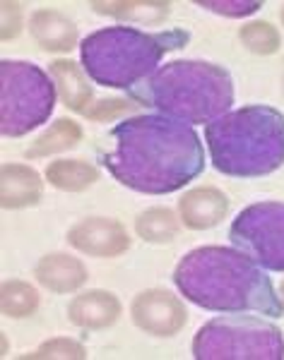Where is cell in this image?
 Wrapping results in <instances>:
<instances>
[{"label":"cell","mask_w":284,"mask_h":360,"mask_svg":"<svg viewBox=\"0 0 284 360\" xmlns=\"http://www.w3.org/2000/svg\"><path fill=\"white\" fill-rule=\"evenodd\" d=\"M239 39L248 51L258 56H272L280 51V32L270 22H248L241 27Z\"/></svg>","instance_id":"7402d4cb"},{"label":"cell","mask_w":284,"mask_h":360,"mask_svg":"<svg viewBox=\"0 0 284 360\" xmlns=\"http://www.w3.org/2000/svg\"><path fill=\"white\" fill-rule=\"evenodd\" d=\"M130 108V103L125 98H104L99 103H92V108L85 115L92 120H111L116 115L125 113Z\"/></svg>","instance_id":"d4e9b609"},{"label":"cell","mask_w":284,"mask_h":360,"mask_svg":"<svg viewBox=\"0 0 284 360\" xmlns=\"http://www.w3.org/2000/svg\"><path fill=\"white\" fill-rule=\"evenodd\" d=\"M87 351L85 346L80 344V341H73V339H51L46 341V344H42L37 348L34 353H29L27 358H34V360H80L85 358Z\"/></svg>","instance_id":"603a6c76"},{"label":"cell","mask_w":284,"mask_h":360,"mask_svg":"<svg viewBox=\"0 0 284 360\" xmlns=\"http://www.w3.org/2000/svg\"><path fill=\"white\" fill-rule=\"evenodd\" d=\"M212 164L231 178H260L284 164V115L270 106H246L207 123Z\"/></svg>","instance_id":"277c9868"},{"label":"cell","mask_w":284,"mask_h":360,"mask_svg":"<svg viewBox=\"0 0 284 360\" xmlns=\"http://www.w3.org/2000/svg\"><path fill=\"white\" fill-rule=\"evenodd\" d=\"M46 180L54 188L66 190V193H82L99 180V171L87 161L61 159L46 166Z\"/></svg>","instance_id":"e0dca14e"},{"label":"cell","mask_w":284,"mask_h":360,"mask_svg":"<svg viewBox=\"0 0 284 360\" xmlns=\"http://www.w3.org/2000/svg\"><path fill=\"white\" fill-rule=\"evenodd\" d=\"M200 8L212 10L217 15H227V17H246L253 15L263 8L260 0H198Z\"/></svg>","instance_id":"cb8c5ba5"},{"label":"cell","mask_w":284,"mask_h":360,"mask_svg":"<svg viewBox=\"0 0 284 360\" xmlns=\"http://www.w3.org/2000/svg\"><path fill=\"white\" fill-rule=\"evenodd\" d=\"M56 106V82L25 60L0 63V130L22 137L49 120Z\"/></svg>","instance_id":"8992f818"},{"label":"cell","mask_w":284,"mask_h":360,"mask_svg":"<svg viewBox=\"0 0 284 360\" xmlns=\"http://www.w3.org/2000/svg\"><path fill=\"white\" fill-rule=\"evenodd\" d=\"M128 96L181 123H212L234 103V84L214 63L173 60L128 89Z\"/></svg>","instance_id":"3957f363"},{"label":"cell","mask_w":284,"mask_h":360,"mask_svg":"<svg viewBox=\"0 0 284 360\" xmlns=\"http://www.w3.org/2000/svg\"><path fill=\"white\" fill-rule=\"evenodd\" d=\"M92 10H97L99 15L118 17V20H130V22H161L166 15L171 13V3H147V0H121V3H101L94 0Z\"/></svg>","instance_id":"d6986e66"},{"label":"cell","mask_w":284,"mask_h":360,"mask_svg":"<svg viewBox=\"0 0 284 360\" xmlns=\"http://www.w3.org/2000/svg\"><path fill=\"white\" fill-rule=\"evenodd\" d=\"M173 283L190 303L212 312H260L282 317L284 303L270 276L246 252L229 248H198L173 271Z\"/></svg>","instance_id":"7a4b0ae2"},{"label":"cell","mask_w":284,"mask_h":360,"mask_svg":"<svg viewBox=\"0 0 284 360\" xmlns=\"http://www.w3.org/2000/svg\"><path fill=\"white\" fill-rule=\"evenodd\" d=\"M178 212H181V219L188 229L205 231L222 224V219L229 212V200L217 188H195L181 197Z\"/></svg>","instance_id":"8fae6325"},{"label":"cell","mask_w":284,"mask_h":360,"mask_svg":"<svg viewBox=\"0 0 284 360\" xmlns=\"http://www.w3.org/2000/svg\"><path fill=\"white\" fill-rule=\"evenodd\" d=\"M80 139H82V127L70 118H61L34 142V147L27 149V159H44V156L66 152V149H73Z\"/></svg>","instance_id":"ac0fdd59"},{"label":"cell","mask_w":284,"mask_h":360,"mask_svg":"<svg viewBox=\"0 0 284 360\" xmlns=\"http://www.w3.org/2000/svg\"><path fill=\"white\" fill-rule=\"evenodd\" d=\"M49 72H51V77H54L56 89H58V94H61L63 103H66L70 111L75 113L89 111L94 91H92V84L87 82L82 70L75 65L73 60H54Z\"/></svg>","instance_id":"9a60e30c"},{"label":"cell","mask_w":284,"mask_h":360,"mask_svg":"<svg viewBox=\"0 0 284 360\" xmlns=\"http://www.w3.org/2000/svg\"><path fill=\"white\" fill-rule=\"evenodd\" d=\"M22 27V10L17 3H3V39H13L20 34Z\"/></svg>","instance_id":"484cf974"},{"label":"cell","mask_w":284,"mask_h":360,"mask_svg":"<svg viewBox=\"0 0 284 360\" xmlns=\"http://www.w3.org/2000/svg\"><path fill=\"white\" fill-rule=\"evenodd\" d=\"M135 231L147 243H169L178 233V219L171 209L154 207L137 217Z\"/></svg>","instance_id":"ffe728a7"},{"label":"cell","mask_w":284,"mask_h":360,"mask_svg":"<svg viewBox=\"0 0 284 360\" xmlns=\"http://www.w3.org/2000/svg\"><path fill=\"white\" fill-rule=\"evenodd\" d=\"M198 360H282L280 327L258 317H217L202 324L193 339Z\"/></svg>","instance_id":"52a82bcc"},{"label":"cell","mask_w":284,"mask_h":360,"mask_svg":"<svg viewBox=\"0 0 284 360\" xmlns=\"http://www.w3.org/2000/svg\"><path fill=\"white\" fill-rule=\"evenodd\" d=\"M282 22H284V8H282Z\"/></svg>","instance_id":"4316f807"},{"label":"cell","mask_w":284,"mask_h":360,"mask_svg":"<svg viewBox=\"0 0 284 360\" xmlns=\"http://www.w3.org/2000/svg\"><path fill=\"white\" fill-rule=\"evenodd\" d=\"M132 322L152 336H173L185 324V307L164 288H149L132 300Z\"/></svg>","instance_id":"9c48e42d"},{"label":"cell","mask_w":284,"mask_h":360,"mask_svg":"<svg viewBox=\"0 0 284 360\" xmlns=\"http://www.w3.org/2000/svg\"><path fill=\"white\" fill-rule=\"evenodd\" d=\"M68 317L82 329H106L121 317V303L109 291H87L70 303Z\"/></svg>","instance_id":"7c38bea8"},{"label":"cell","mask_w":284,"mask_h":360,"mask_svg":"<svg viewBox=\"0 0 284 360\" xmlns=\"http://www.w3.org/2000/svg\"><path fill=\"white\" fill-rule=\"evenodd\" d=\"M37 278L54 293H73L87 281V269L70 255H46L37 264Z\"/></svg>","instance_id":"5bb4252c"},{"label":"cell","mask_w":284,"mask_h":360,"mask_svg":"<svg viewBox=\"0 0 284 360\" xmlns=\"http://www.w3.org/2000/svg\"><path fill=\"white\" fill-rule=\"evenodd\" d=\"M32 37L46 51H70L78 41V29L66 15L56 10H37L32 17Z\"/></svg>","instance_id":"2e32d148"},{"label":"cell","mask_w":284,"mask_h":360,"mask_svg":"<svg viewBox=\"0 0 284 360\" xmlns=\"http://www.w3.org/2000/svg\"><path fill=\"white\" fill-rule=\"evenodd\" d=\"M229 238L263 269L284 271V202H258L241 209Z\"/></svg>","instance_id":"ba28073f"},{"label":"cell","mask_w":284,"mask_h":360,"mask_svg":"<svg viewBox=\"0 0 284 360\" xmlns=\"http://www.w3.org/2000/svg\"><path fill=\"white\" fill-rule=\"evenodd\" d=\"M190 34L181 29L147 34L135 27H109L89 34L80 46L85 72L101 86L132 89L156 72L169 51L183 49Z\"/></svg>","instance_id":"5b68a950"},{"label":"cell","mask_w":284,"mask_h":360,"mask_svg":"<svg viewBox=\"0 0 284 360\" xmlns=\"http://www.w3.org/2000/svg\"><path fill=\"white\" fill-rule=\"evenodd\" d=\"M42 178L25 164H8L0 173V202L5 209H25L42 200Z\"/></svg>","instance_id":"4fadbf2b"},{"label":"cell","mask_w":284,"mask_h":360,"mask_svg":"<svg viewBox=\"0 0 284 360\" xmlns=\"http://www.w3.org/2000/svg\"><path fill=\"white\" fill-rule=\"evenodd\" d=\"M113 149L101 156L121 185L144 195H169L205 168V149L193 127L166 115H135L111 130Z\"/></svg>","instance_id":"6da1fadb"},{"label":"cell","mask_w":284,"mask_h":360,"mask_svg":"<svg viewBox=\"0 0 284 360\" xmlns=\"http://www.w3.org/2000/svg\"><path fill=\"white\" fill-rule=\"evenodd\" d=\"M282 295H284V283H282Z\"/></svg>","instance_id":"83f0119b"},{"label":"cell","mask_w":284,"mask_h":360,"mask_svg":"<svg viewBox=\"0 0 284 360\" xmlns=\"http://www.w3.org/2000/svg\"><path fill=\"white\" fill-rule=\"evenodd\" d=\"M0 307L8 317H27L39 307V293L27 281H8L3 283Z\"/></svg>","instance_id":"44dd1931"},{"label":"cell","mask_w":284,"mask_h":360,"mask_svg":"<svg viewBox=\"0 0 284 360\" xmlns=\"http://www.w3.org/2000/svg\"><path fill=\"white\" fill-rule=\"evenodd\" d=\"M68 240L75 250L92 257H116L130 248V238L123 224L104 217H92L73 226Z\"/></svg>","instance_id":"30bf717a"}]
</instances>
